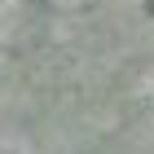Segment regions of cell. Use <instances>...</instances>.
I'll use <instances>...</instances> for the list:
<instances>
[{"mask_svg":"<svg viewBox=\"0 0 154 154\" xmlns=\"http://www.w3.org/2000/svg\"><path fill=\"white\" fill-rule=\"evenodd\" d=\"M115 9L137 26H154V0H115Z\"/></svg>","mask_w":154,"mask_h":154,"instance_id":"cell-1","label":"cell"},{"mask_svg":"<svg viewBox=\"0 0 154 154\" xmlns=\"http://www.w3.org/2000/svg\"><path fill=\"white\" fill-rule=\"evenodd\" d=\"M40 5H48L53 13H79V9H88V5H97V0H40Z\"/></svg>","mask_w":154,"mask_h":154,"instance_id":"cell-2","label":"cell"}]
</instances>
